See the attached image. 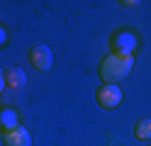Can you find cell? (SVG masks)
Listing matches in <instances>:
<instances>
[{
	"label": "cell",
	"instance_id": "9",
	"mask_svg": "<svg viewBox=\"0 0 151 146\" xmlns=\"http://www.w3.org/2000/svg\"><path fill=\"white\" fill-rule=\"evenodd\" d=\"M3 42H5V32L0 29V46H3Z\"/></svg>",
	"mask_w": 151,
	"mask_h": 146
},
{
	"label": "cell",
	"instance_id": "1",
	"mask_svg": "<svg viewBox=\"0 0 151 146\" xmlns=\"http://www.w3.org/2000/svg\"><path fill=\"white\" fill-rule=\"evenodd\" d=\"M132 66H134L132 56H124V54H112V56H107L105 61H102V66H100V76L105 78L107 83L115 85V83H117V81H122L124 76H129Z\"/></svg>",
	"mask_w": 151,
	"mask_h": 146
},
{
	"label": "cell",
	"instance_id": "8",
	"mask_svg": "<svg viewBox=\"0 0 151 146\" xmlns=\"http://www.w3.org/2000/svg\"><path fill=\"white\" fill-rule=\"evenodd\" d=\"M134 134H137V139H141V141H151V119H141L137 124Z\"/></svg>",
	"mask_w": 151,
	"mask_h": 146
},
{
	"label": "cell",
	"instance_id": "5",
	"mask_svg": "<svg viewBox=\"0 0 151 146\" xmlns=\"http://www.w3.org/2000/svg\"><path fill=\"white\" fill-rule=\"evenodd\" d=\"M24 71L22 68H10V71H7V76H5V83L10 85V88H22L24 85Z\"/></svg>",
	"mask_w": 151,
	"mask_h": 146
},
{
	"label": "cell",
	"instance_id": "4",
	"mask_svg": "<svg viewBox=\"0 0 151 146\" xmlns=\"http://www.w3.org/2000/svg\"><path fill=\"white\" fill-rule=\"evenodd\" d=\"M5 146H32L29 132H27L24 127H17V129L7 132L5 134Z\"/></svg>",
	"mask_w": 151,
	"mask_h": 146
},
{
	"label": "cell",
	"instance_id": "7",
	"mask_svg": "<svg viewBox=\"0 0 151 146\" xmlns=\"http://www.w3.org/2000/svg\"><path fill=\"white\" fill-rule=\"evenodd\" d=\"M0 127H3V129H17V127H20V124H17V114L12 112V110H5L3 114H0Z\"/></svg>",
	"mask_w": 151,
	"mask_h": 146
},
{
	"label": "cell",
	"instance_id": "6",
	"mask_svg": "<svg viewBox=\"0 0 151 146\" xmlns=\"http://www.w3.org/2000/svg\"><path fill=\"white\" fill-rule=\"evenodd\" d=\"M115 42L119 44V51L117 54H124V56H129L132 51H134V37H129V34H119Z\"/></svg>",
	"mask_w": 151,
	"mask_h": 146
},
{
	"label": "cell",
	"instance_id": "2",
	"mask_svg": "<svg viewBox=\"0 0 151 146\" xmlns=\"http://www.w3.org/2000/svg\"><path fill=\"white\" fill-rule=\"evenodd\" d=\"M98 102L105 107V110H115V107L122 102V90H119L117 85H112V83L102 85L100 90H98Z\"/></svg>",
	"mask_w": 151,
	"mask_h": 146
},
{
	"label": "cell",
	"instance_id": "3",
	"mask_svg": "<svg viewBox=\"0 0 151 146\" xmlns=\"http://www.w3.org/2000/svg\"><path fill=\"white\" fill-rule=\"evenodd\" d=\"M29 58H32V66L37 68V71H49V68H51V61H54V54H51L49 46L37 44L32 51H29Z\"/></svg>",
	"mask_w": 151,
	"mask_h": 146
},
{
	"label": "cell",
	"instance_id": "10",
	"mask_svg": "<svg viewBox=\"0 0 151 146\" xmlns=\"http://www.w3.org/2000/svg\"><path fill=\"white\" fill-rule=\"evenodd\" d=\"M3 85H5V76L0 73V90H3Z\"/></svg>",
	"mask_w": 151,
	"mask_h": 146
}]
</instances>
